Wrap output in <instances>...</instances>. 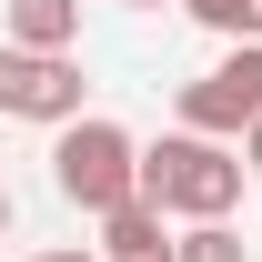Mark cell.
<instances>
[{
	"label": "cell",
	"instance_id": "8992f818",
	"mask_svg": "<svg viewBox=\"0 0 262 262\" xmlns=\"http://www.w3.org/2000/svg\"><path fill=\"white\" fill-rule=\"evenodd\" d=\"M0 40H20V51H81V0H10Z\"/></svg>",
	"mask_w": 262,
	"mask_h": 262
},
{
	"label": "cell",
	"instance_id": "9c48e42d",
	"mask_svg": "<svg viewBox=\"0 0 262 262\" xmlns=\"http://www.w3.org/2000/svg\"><path fill=\"white\" fill-rule=\"evenodd\" d=\"M232 151H242V171H252V182H262V121L242 131V141H232Z\"/></svg>",
	"mask_w": 262,
	"mask_h": 262
},
{
	"label": "cell",
	"instance_id": "ba28073f",
	"mask_svg": "<svg viewBox=\"0 0 262 262\" xmlns=\"http://www.w3.org/2000/svg\"><path fill=\"white\" fill-rule=\"evenodd\" d=\"M212 40H262V0H182Z\"/></svg>",
	"mask_w": 262,
	"mask_h": 262
},
{
	"label": "cell",
	"instance_id": "277c9868",
	"mask_svg": "<svg viewBox=\"0 0 262 262\" xmlns=\"http://www.w3.org/2000/svg\"><path fill=\"white\" fill-rule=\"evenodd\" d=\"M262 121V40H232L222 61L182 81V131H212V141H242Z\"/></svg>",
	"mask_w": 262,
	"mask_h": 262
},
{
	"label": "cell",
	"instance_id": "6da1fadb",
	"mask_svg": "<svg viewBox=\"0 0 262 262\" xmlns=\"http://www.w3.org/2000/svg\"><path fill=\"white\" fill-rule=\"evenodd\" d=\"M242 151L212 141V131H162L151 151H141V202H162L171 222H232V202H242Z\"/></svg>",
	"mask_w": 262,
	"mask_h": 262
},
{
	"label": "cell",
	"instance_id": "7a4b0ae2",
	"mask_svg": "<svg viewBox=\"0 0 262 262\" xmlns=\"http://www.w3.org/2000/svg\"><path fill=\"white\" fill-rule=\"evenodd\" d=\"M51 182H61L71 212H121L131 192H141V141H131L121 121H101V111H81V121L51 131Z\"/></svg>",
	"mask_w": 262,
	"mask_h": 262
},
{
	"label": "cell",
	"instance_id": "30bf717a",
	"mask_svg": "<svg viewBox=\"0 0 262 262\" xmlns=\"http://www.w3.org/2000/svg\"><path fill=\"white\" fill-rule=\"evenodd\" d=\"M31 262H101L91 242H61V252H31Z\"/></svg>",
	"mask_w": 262,
	"mask_h": 262
},
{
	"label": "cell",
	"instance_id": "7c38bea8",
	"mask_svg": "<svg viewBox=\"0 0 262 262\" xmlns=\"http://www.w3.org/2000/svg\"><path fill=\"white\" fill-rule=\"evenodd\" d=\"M131 10H162V0H131Z\"/></svg>",
	"mask_w": 262,
	"mask_h": 262
},
{
	"label": "cell",
	"instance_id": "8fae6325",
	"mask_svg": "<svg viewBox=\"0 0 262 262\" xmlns=\"http://www.w3.org/2000/svg\"><path fill=\"white\" fill-rule=\"evenodd\" d=\"M0 242H10V182H0Z\"/></svg>",
	"mask_w": 262,
	"mask_h": 262
},
{
	"label": "cell",
	"instance_id": "52a82bcc",
	"mask_svg": "<svg viewBox=\"0 0 262 262\" xmlns=\"http://www.w3.org/2000/svg\"><path fill=\"white\" fill-rule=\"evenodd\" d=\"M171 262H252V252H242L232 222H182L171 232Z\"/></svg>",
	"mask_w": 262,
	"mask_h": 262
},
{
	"label": "cell",
	"instance_id": "5b68a950",
	"mask_svg": "<svg viewBox=\"0 0 262 262\" xmlns=\"http://www.w3.org/2000/svg\"><path fill=\"white\" fill-rule=\"evenodd\" d=\"M91 252L101 262H171V212L131 192L121 212H101V242H91Z\"/></svg>",
	"mask_w": 262,
	"mask_h": 262
},
{
	"label": "cell",
	"instance_id": "3957f363",
	"mask_svg": "<svg viewBox=\"0 0 262 262\" xmlns=\"http://www.w3.org/2000/svg\"><path fill=\"white\" fill-rule=\"evenodd\" d=\"M81 101H91L81 51H20V40H0V121L61 131V121H81Z\"/></svg>",
	"mask_w": 262,
	"mask_h": 262
}]
</instances>
